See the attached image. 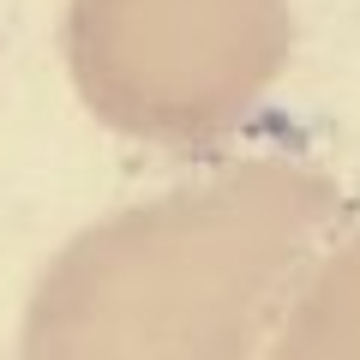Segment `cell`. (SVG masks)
Instances as JSON below:
<instances>
[{
    "label": "cell",
    "mask_w": 360,
    "mask_h": 360,
    "mask_svg": "<svg viewBox=\"0 0 360 360\" xmlns=\"http://www.w3.org/2000/svg\"><path fill=\"white\" fill-rule=\"evenodd\" d=\"M103 6V60L120 90L180 108L186 96L222 90L229 54H252L264 18L252 0H96Z\"/></svg>",
    "instance_id": "6da1fadb"
}]
</instances>
